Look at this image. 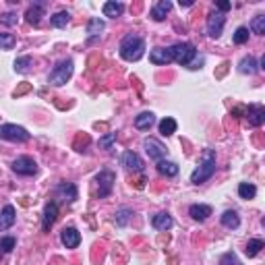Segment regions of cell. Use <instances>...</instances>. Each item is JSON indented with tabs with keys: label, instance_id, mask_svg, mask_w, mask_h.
<instances>
[{
	"label": "cell",
	"instance_id": "obj_1",
	"mask_svg": "<svg viewBox=\"0 0 265 265\" xmlns=\"http://www.w3.org/2000/svg\"><path fill=\"white\" fill-rule=\"evenodd\" d=\"M118 52L122 60L127 62H137L145 56V40L141 35H135V33H129L122 38L120 46H118Z\"/></svg>",
	"mask_w": 265,
	"mask_h": 265
},
{
	"label": "cell",
	"instance_id": "obj_27",
	"mask_svg": "<svg viewBox=\"0 0 265 265\" xmlns=\"http://www.w3.org/2000/svg\"><path fill=\"white\" fill-rule=\"evenodd\" d=\"M157 127H160V133L164 137H170V135L176 133V127H179V125H176V120L172 116H166L164 120H160V125H157Z\"/></svg>",
	"mask_w": 265,
	"mask_h": 265
},
{
	"label": "cell",
	"instance_id": "obj_11",
	"mask_svg": "<svg viewBox=\"0 0 265 265\" xmlns=\"http://www.w3.org/2000/svg\"><path fill=\"white\" fill-rule=\"evenodd\" d=\"M54 195L64 201V203H73L77 199V187L73 183H60L56 189H54Z\"/></svg>",
	"mask_w": 265,
	"mask_h": 265
},
{
	"label": "cell",
	"instance_id": "obj_9",
	"mask_svg": "<svg viewBox=\"0 0 265 265\" xmlns=\"http://www.w3.org/2000/svg\"><path fill=\"white\" fill-rule=\"evenodd\" d=\"M143 147H145L147 155L151 157V160H155V162L164 160V157L168 155V149H166V147H164L157 139H153V137H149V139H145V141H143Z\"/></svg>",
	"mask_w": 265,
	"mask_h": 265
},
{
	"label": "cell",
	"instance_id": "obj_2",
	"mask_svg": "<svg viewBox=\"0 0 265 265\" xmlns=\"http://www.w3.org/2000/svg\"><path fill=\"white\" fill-rule=\"evenodd\" d=\"M216 172V151L214 149H205L201 155L199 166L193 170L191 174V183L193 185H203L205 181H209Z\"/></svg>",
	"mask_w": 265,
	"mask_h": 265
},
{
	"label": "cell",
	"instance_id": "obj_25",
	"mask_svg": "<svg viewBox=\"0 0 265 265\" xmlns=\"http://www.w3.org/2000/svg\"><path fill=\"white\" fill-rule=\"evenodd\" d=\"M238 70L242 75H255L257 70H259V64H257V60L249 54V56H244L242 60H240V64H238Z\"/></svg>",
	"mask_w": 265,
	"mask_h": 265
},
{
	"label": "cell",
	"instance_id": "obj_36",
	"mask_svg": "<svg viewBox=\"0 0 265 265\" xmlns=\"http://www.w3.org/2000/svg\"><path fill=\"white\" fill-rule=\"evenodd\" d=\"M15 244H17V240H15L13 236H5V238H0V251H3V253L7 255V253H11V251L15 249Z\"/></svg>",
	"mask_w": 265,
	"mask_h": 265
},
{
	"label": "cell",
	"instance_id": "obj_12",
	"mask_svg": "<svg viewBox=\"0 0 265 265\" xmlns=\"http://www.w3.org/2000/svg\"><path fill=\"white\" fill-rule=\"evenodd\" d=\"M60 242L66 246V249H77L79 242H81V232L77 230V228L68 226L60 232Z\"/></svg>",
	"mask_w": 265,
	"mask_h": 265
},
{
	"label": "cell",
	"instance_id": "obj_29",
	"mask_svg": "<svg viewBox=\"0 0 265 265\" xmlns=\"http://www.w3.org/2000/svg\"><path fill=\"white\" fill-rule=\"evenodd\" d=\"M33 64V60H31V56H19L15 60V64H13V68H15V73H21V75H25V73H29V66Z\"/></svg>",
	"mask_w": 265,
	"mask_h": 265
},
{
	"label": "cell",
	"instance_id": "obj_15",
	"mask_svg": "<svg viewBox=\"0 0 265 265\" xmlns=\"http://www.w3.org/2000/svg\"><path fill=\"white\" fill-rule=\"evenodd\" d=\"M104 29H106V23L100 19V17H94V19H90V23H87V42L94 44L96 40H100Z\"/></svg>",
	"mask_w": 265,
	"mask_h": 265
},
{
	"label": "cell",
	"instance_id": "obj_20",
	"mask_svg": "<svg viewBox=\"0 0 265 265\" xmlns=\"http://www.w3.org/2000/svg\"><path fill=\"white\" fill-rule=\"evenodd\" d=\"M172 11V3L170 0H160V3H155L153 9H151V17L153 21H164L166 15Z\"/></svg>",
	"mask_w": 265,
	"mask_h": 265
},
{
	"label": "cell",
	"instance_id": "obj_22",
	"mask_svg": "<svg viewBox=\"0 0 265 265\" xmlns=\"http://www.w3.org/2000/svg\"><path fill=\"white\" fill-rule=\"evenodd\" d=\"M102 13H104V17L116 19V17H120L122 13H125V5H122V3H116V0H110V3H106V5L102 7Z\"/></svg>",
	"mask_w": 265,
	"mask_h": 265
},
{
	"label": "cell",
	"instance_id": "obj_14",
	"mask_svg": "<svg viewBox=\"0 0 265 265\" xmlns=\"http://www.w3.org/2000/svg\"><path fill=\"white\" fill-rule=\"evenodd\" d=\"M120 164L125 166L127 170H133V172H143V160L135 153V151H125L120 157Z\"/></svg>",
	"mask_w": 265,
	"mask_h": 265
},
{
	"label": "cell",
	"instance_id": "obj_30",
	"mask_svg": "<svg viewBox=\"0 0 265 265\" xmlns=\"http://www.w3.org/2000/svg\"><path fill=\"white\" fill-rule=\"evenodd\" d=\"M257 195V187L251 183H240L238 185V197L240 199H253Z\"/></svg>",
	"mask_w": 265,
	"mask_h": 265
},
{
	"label": "cell",
	"instance_id": "obj_35",
	"mask_svg": "<svg viewBox=\"0 0 265 265\" xmlns=\"http://www.w3.org/2000/svg\"><path fill=\"white\" fill-rule=\"evenodd\" d=\"M249 33H251V31H249V27H244V25H242V27H238V29L234 31V38H232V40H234V44H238V46L246 44V42H249Z\"/></svg>",
	"mask_w": 265,
	"mask_h": 265
},
{
	"label": "cell",
	"instance_id": "obj_24",
	"mask_svg": "<svg viewBox=\"0 0 265 265\" xmlns=\"http://www.w3.org/2000/svg\"><path fill=\"white\" fill-rule=\"evenodd\" d=\"M222 226L224 228H230V230H236V228L240 226V218L234 209H228L222 214Z\"/></svg>",
	"mask_w": 265,
	"mask_h": 265
},
{
	"label": "cell",
	"instance_id": "obj_41",
	"mask_svg": "<svg viewBox=\"0 0 265 265\" xmlns=\"http://www.w3.org/2000/svg\"><path fill=\"white\" fill-rule=\"evenodd\" d=\"M230 9H232V3H216V11L222 13V15H224L226 11H230Z\"/></svg>",
	"mask_w": 265,
	"mask_h": 265
},
{
	"label": "cell",
	"instance_id": "obj_32",
	"mask_svg": "<svg viewBox=\"0 0 265 265\" xmlns=\"http://www.w3.org/2000/svg\"><path fill=\"white\" fill-rule=\"evenodd\" d=\"M131 218H133V211H131L129 207H120V209L116 211V226L125 228V226L131 222Z\"/></svg>",
	"mask_w": 265,
	"mask_h": 265
},
{
	"label": "cell",
	"instance_id": "obj_18",
	"mask_svg": "<svg viewBox=\"0 0 265 265\" xmlns=\"http://www.w3.org/2000/svg\"><path fill=\"white\" fill-rule=\"evenodd\" d=\"M42 17H44V3H33L25 13V19L29 25H40Z\"/></svg>",
	"mask_w": 265,
	"mask_h": 265
},
{
	"label": "cell",
	"instance_id": "obj_13",
	"mask_svg": "<svg viewBox=\"0 0 265 265\" xmlns=\"http://www.w3.org/2000/svg\"><path fill=\"white\" fill-rule=\"evenodd\" d=\"M174 58H172V50L170 48H153L149 52V62L151 64H157V66H162V64H170Z\"/></svg>",
	"mask_w": 265,
	"mask_h": 265
},
{
	"label": "cell",
	"instance_id": "obj_28",
	"mask_svg": "<svg viewBox=\"0 0 265 265\" xmlns=\"http://www.w3.org/2000/svg\"><path fill=\"white\" fill-rule=\"evenodd\" d=\"M157 172L164 174V176H176L179 174V164L168 162V160H160L157 162Z\"/></svg>",
	"mask_w": 265,
	"mask_h": 265
},
{
	"label": "cell",
	"instance_id": "obj_10",
	"mask_svg": "<svg viewBox=\"0 0 265 265\" xmlns=\"http://www.w3.org/2000/svg\"><path fill=\"white\" fill-rule=\"evenodd\" d=\"M56 218H58V203H56V201L46 203V207H44V216H42V230L48 232L50 228L54 226Z\"/></svg>",
	"mask_w": 265,
	"mask_h": 265
},
{
	"label": "cell",
	"instance_id": "obj_34",
	"mask_svg": "<svg viewBox=\"0 0 265 265\" xmlns=\"http://www.w3.org/2000/svg\"><path fill=\"white\" fill-rule=\"evenodd\" d=\"M17 44V38L13 33H0V50H13Z\"/></svg>",
	"mask_w": 265,
	"mask_h": 265
},
{
	"label": "cell",
	"instance_id": "obj_38",
	"mask_svg": "<svg viewBox=\"0 0 265 265\" xmlns=\"http://www.w3.org/2000/svg\"><path fill=\"white\" fill-rule=\"evenodd\" d=\"M116 141V133H108L106 137L100 139V147L102 149H112V143Z\"/></svg>",
	"mask_w": 265,
	"mask_h": 265
},
{
	"label": "cell",
	"instance_id": "obj_4",
	"mask_svg": "<svg viewBox=\"0 0 265 265\" xmlns=\"http://www.w3.org/2000/svg\"><path fill=\"white\" fill-rule=\"evenodd\" d=\"M170 50H172L174 62H179L181 66H189L193 60H195V56H197V48L193 46L191 42H179V44L170 46Z\"/></svg>",
	"mask_w": 265,
	"mask_h": 265
},
{
	"label": "cell",
	"instance_id": "obj_5",
	"mask_svg": "<svg viewBox=\"0 0 265 265\" xmlns=\"http://www.w3.org/2000/svg\"><path fill=\"white\" fill-rule=\"evenodd\" d=\"M0 139L13 141V143H25V141L31 139V135L27 133V129L9 122V125H0Z\"/></svg>",
	"mask_w": 265,
	"mask_h": 265
},
{
	"label": "cell",
	"instance_id": "obj_37",
	"mask_svg": "<svg viewBox=\"0 0 265 265\" xmlns=\"http://www.w3.org/2000/svg\"><path fill=\"white\" fill-rule=\"evenodd\" d=\"M220 265H242V263H240V261H238V257L230 251V253H224V255H222Z\"/></svg>",
	"mask_w": 265,
	"mask_h": 265
},
{
	"label": "cell",
	"instance_id": "obj_6",
	"mask_svg": "<svg viewBox=\"0 0 265 265\" xmlns=\"http://www.w3.org/2000/svg\"><path fill=\"white\" fill-rule=\"evenodd\" d=\"M224 25H226V15H222V13H218V11H211L209 15H207V35L209 38H214V40H218L220 35H222V31H224Z\"/></svg>",
	"mask_w": 265,
	"mask_h": 265
},
{
	"label": "cell",
	"instance_id": "obj_33",
	"mask_svg": "<svg viewBox=\"0 0 265 265\" xmlns=\"http://www.w3.org/2000/svg\"><path fill=\"white\" fill-rule=\"evenodd\" d=\"M249 31L255 33V35H263L265 33V15H257L255 19L251 21L249 25Z\"/></svg>",
	"mask_w": 265,
	"mask_h": 265
},
{
	"label": "cell",
	"instance_id": "obj_40",
	"mask_svg": "<svg viewBox=\"0 0 265 265\" xmlns=\"http://www.w3.org/2000/svg\"><path fill=\"white\" fill-rule=\"evenodd\" d=\"M201 64H203V56H199V54H197V56H195V60H193V62H191L187 68H191V70H197V68H201Z\"/></svg>",
	"mask_w": 265,
	"mask_h": 265
},
{
	"label": "cell",
	"instance_id": "obj_19",
	"mask_svg": "<svg viewBox=\"0 0 265 265\" xmlns=\"http://www.w3.org/2000/svg\"><path fill=\"white\" fill-rule=\"evenodd\" d=\"M246 118H249L251 127H261L265 122V108L263 106H251V108L246 110Z\"/></svg>",
	"mask_w": 265,
	"mask_h": 265
},
{
	"label": "cell",
	"instance_id": "obj_42",
	"mask_svg": "<svg viewBox=\"0 0 265 265\" xmlns=\"http://www.w3.org/2000/svg\"><path fill=\"white\" fill-rule=\"evenodd\" d=\"M179 5H181V7H193V5H195V3H193V0H181Z\"/></svg>",
	"mask_w": 265,
	"mask_h": 265
},
{
	"label": "cell",
	"instance_id": "obj_39",
	"mask_svg": "<svg viewBox=\"0 0 265 265\" xmlns=\"http://www.w3.org/2000/svg\"><path fill=\"white\" fill-rule=\"evenodd\" d=\"M3 23L5 25H15L17 23V15L15 13H5L3 15Z\"/></svg>",
	"mask_w": 265,
	"mask_h": 265
},
{
	"label": "cell",
	"instance_id": "obj_8",
	"mask_svg": "<svg viewBox=\"0 0 265 265\" xmlns=\"http://www.w3.org/2000/svg\"><path fill=\"white\" fill-rule=\"evenodd\" d=\"M96 181H98V185H100L98 195H100V199H104V197H108L110 193H112L116 176H114V172H110V170H102V172L96 176Z\"/></svg>",
	"mask_w": 265,
	"mask_h": 265
},
{
	"label": "cell",
	"instance_id": "obj_7",
	"mask_svg": "<svg viewBox=\"0 0 265 265\" xmlns=\"http://www.w3.org/2000/svg\"><path fill=\"white\" fill-rule=\"evenodd\" d=\"M13 172H17L19 176H33V174H38V164H35L33 157L29 155H21V157H17V160L11 164Z\"/></svg>",
	"mask_w": 265,
	"mask_h": 265
},
{
	"label": "cell",
	"instance_id": "obj_31",
	"mask_svg": "<svg viewBox=\"0 0 265 265\" xmlns=\"http://www.w3.org/2000/svg\"><path fill=\"white\" fill-rule=\"evenodd\" d=\"M263 246H265V244H263V240H261V238H253V240L246 242L244 253H246V257H257V255L261 253Z\"/></svg>",
	"mask_w": 265,
	"mask_h": 265
},
{
	"label": "cell",
	"instance_id": "obj_26",
	"mask_svg": "<svg viewBox=\"0 0 265 265\" xmlns=\"http://www.w3.org/2000/svg\"><path fill=\"white\" fill-rule=\"evenodd\" d=\"M70 23V13L68 11H58L56 15L50 17V25L56 27V29H64Z\"/></svg>",
	"mask_w": 265,
	"mask_h": 265
},
{
	"label": "cell",
	"instance_id": "obj_3",
	"mask_svg": "<svg viewBox=\"0 0 265 265\" xmlns=\"http://www.w3.org/2000/svg\"><path fill=\"white\" fill-rule=\"evenodd\" d=\"M73 70H75V66H73V60H60L54 68L50 70V75H48V83L50 85H54V87H60V85H64L70 77H73Z\"/></svg>",
	"mask_w": 265,
	"mask_h": 265
},
{
	"label": "cell",
	"instance_id": "obj_16",
	"mask_svg": "<svg viewBox=\"0 0 265 265\" xmlns=\"http://www.w3.org/2000/svg\"><path fill=\"white\" fill-rule=\"evenodd\" d=\"M151 226L155 228V230L166 232V230H170V228L174 226V220H172V216L168 214V211H160V214H155L151 218Z\"/></svg>",
	"mask_w": 265,
	"mask_h": 265
},
{
	"label": "cell",
	"instance_id": "obj_21",
	"mask_svg": "<svg viewBox=\"0 0 265 265\" xmlns=\"http://www.w3.org/2000/svg\"><path fill=\"white\" fill-rule=\"evenodd\" d=\"M153 125H155V114L153 112H141L135 118V129H139V131H149Z\"/></svg>",
	"mask_w": 265,
	"mask_h": 265
},
{
	"label": "cell",
	"instance_id": "obj_23",
	"mask_svg": "<svg viewBox=\"0 0 265 265\" xmlns=\"http://www.w3.org/2000/svg\"><path fill=\"white\" fill-rule=\"evenodd\" d=\"M15 222H17V211H15V207L13 205H5L3 214H0V228H3V230H7V228H11Z\"/></svg>",
	"mask_w": 265,
	"mask_h": 265
},
{
	"label": "cell",
	"instance_id": "obj_17",
	"mask_svg": "<svg viewBox=\"0 0 265 265\" xmlns=\"http://www.w3.org/2000/svg\"><path fill=\"white\" fill-rule=\"evenodd\" d=\"M189 216L195 220V222H205L211 216V207L205 205V203H193L189 207Z\"/></svg>",
	"mask_w": 265,
	"mask_h": 265
}]
</instances>
